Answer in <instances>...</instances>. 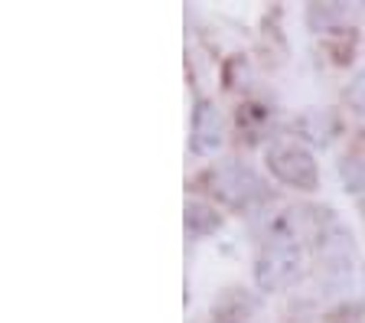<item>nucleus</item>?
Wrapping results in <instances>:
<instances>
[{"label":"nucleus","instance_id":"obj_5","mask_svg":"<svg viewBox=\"0 0 365 323\" xmlns=\"http://www.w3.org/2000/svg\"><path fill=\"white\" fill-rule=\"evenodd\" d=\"M215 225H219V215L209 206H202V202H190V206H186V229H190L192 235H205V232H212Z\"/></svg>","mask_w":365,"mask_h":323},{"label":"nucleus","instance_id":"obj_3","mask_svg":"<svg viewBox=\"0 0 365 323\" xmlns=\"http://www.w3.org/2000/svg\"><path fill=\"white\" fill-rule=\"evenodd\" d=\"M212 190H215V196H219L222 202H228V206H248V202L261 193V183H258V177L245 167V163L228 160V163H222V167L215 170Z\"/></svg>","mask_w":365,"mask_h":323},{"label":"nucleus","instance_id":"obj_6","mask_svg":"<svg viewBox=\"0 0 365 323\" xmlns=\"http://www.w3.org/2000/svg\"><path fill=\"white\" fill-rule=\"evenodd\" d=\"M346 101H349V108L356 115H365V72H359V76L352 78L349 92H346Z\"/></svg>","mask_w":365,"mask_h":323},{"label":"nucleus","instance_id":"obj_1","mask_svg":"<svg viewBox=\"0 0 365 323\" xmlns=\"http://www.w3.org/2000/svg\"><path fill=\"white\" fill-rule=\"evenodd\" d=\"M300 265H304V252H300L294 235L290 232H274L258 252L255 281H258L261 291H281L300 275Z\"/></svg>","mask_w":365,"mask_h":323},{"label":"nucleus","instance_id":"obj_4","mask_svg":"<svg viewBox=\"0 0 365 323\" xmlns=\"http://www.w3.org/2000/svg\"><path fill=\"white\" fill-rule=\"evenodd\" d=\"M225 144V121H222V111L212 101H199L196 111H192V150L202 157H212L222 150Z\"/></svg>","mask_w":365,"mask_h":323},{"label":"nucleus","instance_id":"obj_2","mask_svg":"<svg viewBox=\"0 0 365 323\" xmlns=\"http://www.w3.org/2000/svg\"><path fill=\"white\" fill-rule=\"evenodd\" d=\"M267 167H271V173L281 183L294 186V190H317L319 183V170H317V160H313V154L307 150L304 144H297V140H281V144H274L271 150H267Z\"/></svg>","mask_w":365,"mask_h":323}]
</instances>
